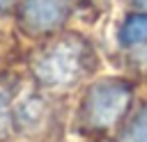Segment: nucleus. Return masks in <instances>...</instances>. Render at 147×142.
Here are the masks:
<instances>
[{"label":"nucleus","mask_w":147,"mask_h":142,"mask_svg":"<svg viewBox=\"0 0 147 142\" xmlns=\"http://www.w3.org/2000/svg\"><path fill=\"white\" fill-rule=\"evenodd\" d=\"M129 89L122 82H99L90 89V98H87V108H90V117L94 124L99 126H108L113 121H117V117L124 112L126 103H129Z\"/></svg>","instance_id":"f03ea898"},{"label":"nucleus","mask_w":147,"mask_h":142,"mask_svg":"<svg viewBox=\"0 0 147 142\" xmlns=\"http://www.w3.org/2000/svg\"><path fill=\"white\" fill-rule=\"evenodd\" d=\"M83 69V46L76 39H60L34 62V73L44 85L64 87Z\"/></svg>","instance_id":"f257e3e1"},{"label":"nucleus","mask_w":147,"mask_h":142,"mask_svg":"<svg viewBox=\"0 0 147 142\" xmlns=\"http://www.w3.org/2000/svg\"><path fill=\"white\" fill-rule=\"evenodd\" d=\"M9 5H11V0H0V14H2V11H5Z\"/></svg>","instance_id":"6e6552de"},{"label":"nucleus","mask_w":147,"mask_h":142,"mask_svg":"<svg viewBox=\"0 0 147 142\" xmlns=\"http://www.w3.org/2000/svg\"><path fill=\"white\" fill-rule=\"evenodd\" d=\"M16 115H18V119H21L23 126H37V124L44 119V105H41L39 98L28 96V98H23V101L18 103Z\"/></svg>","instance_id":"39448f33"},{"label":"nucleus","mask_w":147,"mask_h":142,"mask_svg":"<svg viewBox=\"0 0 147 142\" xmlns=\"http://www.w3.org/2000/svg\"><path fill=\"white\" fill-rule=\"evenodd\" d=\"M7 124H9V110H7V98H5V94L0 92V135H5V131H7Z\"/></svg>","instance_id":"0eeeda50"},{"label":"nucleus","mask_w":147,"mask_h":142,"mask_svg":"<svg viewBox=\"0 0 147 142\" xmlns=\"http://www.w3.org/2000/svg\"><path fill=\"white\" fill-rule=\"evenodd\" d=\"M119 41L122 46H136L147 41V11L129 16L119 27Z\"/></svg>","instance_id":"20e7f679"},{"label":"nucleus","mask_w":147,"mask_h":142,"mask_svg":"<svg viewBox=\"0 0 147 142\" xmlns=\"http://www.w3.org/2000/svg\"><path fill=\"white\" fill-rule=\"evenodd\" d=\"M133 2H136L138 7H145V9H147V0H133Z\"/></svg>","instance_id":"1a4fd4ad"},{"label":"nucleus","mask_w":147,"mask_h":142,"mask_svg":"<svg viewBox=\"0 0 147 142\" xmlns=\"http://www.w3.org/2000/svg\"><path fill=\"white\" fill-rule=\"evenodd\" d=\"M131 142H147V108L140 110L131 126Z\"/></svg>","instance_id":"423d86ee"},{"label":"nucleus","mask_w":147,"mask_h":142,"mask_svg":"<svg viewBox=\"0 0 147 142\" xmlns=\"http://www.w3.org/2000/svg\"><path fill=\"white\" fill-rule=\"evenodd\" d=\"M67 16L64 0H23V18L28 27L46 32L57 27Z\"/></svg>","instance_id":"7ed1b4c3"}]
</instances>
